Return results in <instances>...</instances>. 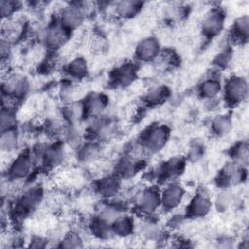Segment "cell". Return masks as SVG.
Returning a JSON list of instances; mask_svg holds the SVG:
<instances>
[{
    "instance_id": "obj_1",
    "label": "cell",
    "mask_w": 249,
    "mask_h": 249,
    "mask_svg": "<svg viewBox=\"0 0 249 249\" xmlns=\"http://www.w3.org/2000/svg\"><path fill=\"white\" fill-rule=\"evenodd\" d=\"M160 197L156 190L147 189L141 191L135 198V202L140 211L145 213L153 212L159 205Z\"/></svg>"
},
{
    "instance_id": "obj_2",
    "label": "cell",
    "mask_w": 249,
    "mask_h": 249,
    "mask_svg": "<svg viewBox=\"0 0 249 249\" xmlns=\"http://www.w3.org/2000/svg\"><path fill=\"white\" fill-rule=\"evenodd\" d=\"M30 166L31 160L29 155L22 153L12 161L9 167V177L13 180H19L24 178L28 174Z\"/></svg>"
},
{
    "instance_id": "obj_3",
    "label": "cell",
    "mask_w": 249,
    "mask_h": 249,
    "mask_svg": "<svg viewBox=\"0 0 249 249\" xmlns=\"http://www.w3.org/2000/svg\"><path fill=\"white\" fill-rule=\"evenodd\" d=\"M203 30L207 35L218 33L223 25V15L218 10H211L205 15L203 19Z\"/></svg>"
},
{
    "instance_id": "obj_4",
    "label": "cell",
    "mask_w": 249,
    "mask_h": 249,
    "mask_svg": "<svg viewBox=\"0 0 249 249\" xmlns=\"http://www.w3.org/2000/svg\"><path fill=\"white\" fill-rule=\"evenodd\" d=\"M227 94L230 101L239 102L246 94V84L239 78H233L228 83Z\"/></svg>"
},
{
    "instance_id": "obj_5",
    "label": "cell",
    "mask_w": 249,
    "mask_h": 249,
    "mask_svg": "<svg viewBox=\"0 0 249 249\" xmlns=\"http://www.w3.org/2000/svg\"><path fill=\"white\" fill-rule=\"evenodd\" d=\"M166 141V131L162 127H157L150 131L146 137L147 149L156 152L164 146Z\"/></svg>"
},
{
    "instance_id": "obj_6",
    "label": "cell",
    "mask_w": 249,
    "mask_h": 249,
    "mask_svg": "<svg viewBox=\"0 0 249 249\" xmlns=\"http://www.w3.org/2000/svg\"><path fill=\"white\" fill-rule=\"evenodd\" d=\"M183 196V190L179 185H170L167 187L161 196L162 204L165 207L173 208L180 203Z\"/></svg>"
},
{
    "instance_id": "obj_7",
    "label": "cell",
    "mask_w": 249,
    "mask_h": 249,
    "mask_svg": "<svg viewBox=\"0 0 249 249\" xmlns=\"http://www.w3.org/2000/svg\"><path fill=\"white\" fill-rule=\"evenodd\" d=\"M158 43L153 38L143 40L137 47V55L141 59H151L158 53Z\"/></svg>"
},
{
    "instance_id": "obj_8",
    "label": "cell",
    "mask_w": 249,
    "mask_h": 249,
    "mask_svg": "<svg viewBox=\"0 0 249 249\" xmlns=\"http://www.w3.org/2000/svg\"><path fill=\"white\" fill-rule=\"evenodd\" d=\"M209 207H210V202L208 197L204 193H201V194H198L195 197V199L192 201L190 205V211L194 215L198 216V215L205 214L208 211Z\"/></svg>"
},
{
    "instance_id": "obj_9",
    "label": "cell",
    "mask_w": 249,
    "mask_h": 249,
    "mask_svg": "<svg viewBox=\"0 0 249 249\" xmlns=\"http://www.w3.org/2000/svg\"><path fill=\"white\" fill-rule=\"evenodd\" d=\"M18 145V134L13 128L2 131L1 146L3 151H6L7 153L10 151H13L14 149H17Z\"/></svg>"
},
{
    "instance_id": "obj_10",
    "label": "cell",
    "mask_w": 249,
    "mask_h": 249,
    "mask_svg": "<svg viewBox=\"0 0 249 249\" xmlns=\"http://www.w3.org/2000/svg\"><path fill=\"white\" fill-rule=\"evenodd\" d=\"M139 6L138 2H121L117 6V12L123 17H129L137 12Z\"/></svg>"
},
{
    "instance_id": "obj_11",
    "label": "cell",
    "mask_w": 249,
    "mask_h": 249,
    "mask_svg": "<svg viewBox=\"0 0 249 249\" xmlns=\"http://www.w3.org/2000/svg\"><path fill=\"white\" fill-rule=\"evenodd\" d=\"M67 70L69 71V74H71L72 76L80 77V76L84 75L85 72L87 71V66H86V63L84 60L76 59V60L71 61Z\"/></svg>"
},
{
    "instance_id": "obj_12",
    "label": "cell",
    "mask_w": 249,
    "mask_h": 249,
    "mask_svg": "<svg viewBox=\"0 0 249 249\" xmlns=\"http://www.w3.org/2000/svg\"><path fill=\"white\" fill-rule=\"evenodd\" d=\"M219 89H220L219 83L214 80H209L203 83L201 87V94L207 97H213L217 94Z\"/></svg>"
},
{
    "instance_id": "obj_13",
    "label": "cell",
    "mask_w": 249,
    "mask_h": 249,
    "mask_svg": "<svg viewBox=\"0 0 249 249\" xmlns=\"http://www.w3.org/2000/svg\"><path fill=\"white\" fill-rule=\"evenodd\" d=\"M1 14L3 18H8V17L12 16L15 13L16 4L10 1H1Z\"/></svg>"
},
{
    "instance_id": "obj_14",
    "label": "cell",
    "mask_w": 249,
    "mask_h": 249,
    "mask_svg": "<svg viewBox=\"0 0 249 249\" xmlns=\"http://www.w3.org/2000/svg\"><path fill=\"white\" fill-rule=\"evenodd\" d=\"M229 122L226 119L223 118H217L214 123L213 125L217 131V133H224L227 131V126L229 125Z\"/></svg>"
},
{
    "instance_id": "obj_15",
    "label": "cell",
    "mask_w": 249,
    "mask_h": 249,
    "mask_svg": "<svg viewBox=\"0 0 249 249\" xmlns=\"http://www.w3.org/2000/svg\"><path fill=\"white\" fill-rule=\"evenodd\" d=\"M172 166H173V167H172V170L176 168V167H175V164H174V162H172ZM176 169H179V168L177 167ZM167 170H168V171H170V173H171V174H174V172H173V171H171V168H170V167H168V168H167Z\"/></svg>"
}]
</instances>
